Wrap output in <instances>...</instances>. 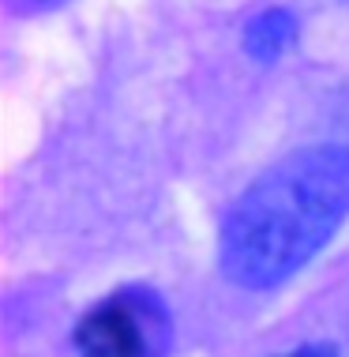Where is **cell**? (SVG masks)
I'll list each match as a JSON object with an SVG mask.
<instances>
[{
    "mask_svg": "<svg viewBox=\"0 0 349 357\" xmlns=\"http://www.w3.org/2000/svg\"><path fill=\"white\" fill-rule=\"evenodd\" d=\"M282 357H338L334 346H327V342H316V346H300V350H289Z\"/></svg>",
    "mask_w": 349,
    "mask_h": 357,
    "instance_id": "4",
    "label": "cell"
},
{
    "mask_svg": "<svg viewBox=\"0 0 349 357\" xmlns=\"http://www.w3.org/2000/svg\"><path fill=\"white\" fill-rule=\"evenodd\" d=\"M289 42H293V19L282 8H270L259 19H251V26L245 31V50L256 61H274Z\"/></svg>",
    "mask_w": 349,
    "mask_h": 357,
    "instance_id": "3",
    "label": "cell"
},
{
    "mask_svg": "<svg viewBox=\"0 0 349 357\" xmlns=\"http://www.w3.org/2000/svg\"><path fill=\"white\" fill-rule=\"evenodd\" d=\"M349 215V151H293L251 185L222 229V271L245 289L286 282Z\"/></svg>",
    "mask_w": 349,
    "mask_h": 357,
    "instance_id": "1",
    "label": "cell"
},
{
    "mask_svg": "<svg viewBox=\"0 0 349 357\" xmlns=\"http://www.w3.org/2000/svg\"><path fill=\"white\" fill-rule=\"evenodd\" d=\"M75 346L83 357H150V312L113 297L79 320Z\"/></svg>",
    "mask_w": 349,
    "mask_h": 357,
    "instance_id": "2",
    "label": "cell"
}]
</instances>
